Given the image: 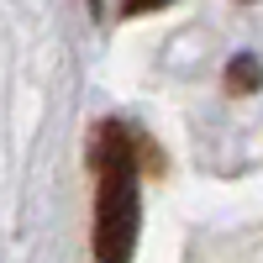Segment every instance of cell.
<instances>
[{"label":"cell","mask_w":263,"mask_h":263,"mask_svg":"<svg viewBox=\"0 0 263 263\" xmlns=\"http://www.w3.org/2000/svg\"><path fill=\"white\" fill-rule=\"evenodd\" d=\"M174 0H121V16H142V11H163Z\"/></svg>","instance_id":"3"},{"label":"cell","mask_w":263,"mask_h":263,"mask_svg":"<svg viewBox=\"0 0 263 263\" xmlns=\"http://www.w3.org/2000/svg\"><path fill=\"white\" fill-rule=\"evenodd\" d=\"M258 84H263V63H258L253 53H237V58L227 63V90H232V95H253Z\"/></svg>","instance_id":"2"},{"label":"cell","mask_w":263,"mask_h":263,"mask_svg":"<svg viewBox=\"0 0 263 263\" xmlns=\"http://www.w3.org/2000/svg\"><path fill=\"white\" fill-rule=\"evenodd\" d=\"M158 168L153 147L137 126L126 121H100L90 132V168H95V258L100 263H132L137 253V227H142V190L137 174Z\"/></svg>","instance_id":"1"}]
</instances>
